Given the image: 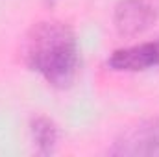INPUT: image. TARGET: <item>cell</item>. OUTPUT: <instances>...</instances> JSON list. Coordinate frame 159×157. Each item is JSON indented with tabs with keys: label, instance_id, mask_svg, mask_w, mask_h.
Segmentation results:
<instances>
[{
	"label": "cell",
	"instance_id": "obj_1",
	"mask_svg": "<svg viewBox=\"0 0 159 157\" xmlns=\"http://www.w3.org/2000/svg\"><path fill=\"white\" fill-rule=\"evenodd\" d=\"M26 63L56 87L69 85L78 67V46L72 30L56 20L35 24L24 48Z\"/></svg>",
	"mask_w": 159,
	"mask_h": 157
},
{
	"label": "cell",
	"instance_id": "obj_2",
	"mask_svg": "<svg viewBox=\"0 0 159 157\" xmlns=\"http://www.w3.org/2000/svg\"><path fill=\"white\" fill-rule=\"evenodd\" d=\"M113 155H152L159 154V120L141 122L122 133L115 142Z\"/></svg>",
	"mask_w": 159,
	"mask_h": 157
},
{
	"label": "cell",
	"instance_id": "obj_3",
	"mask_svg": "<svg viewBox=\"0 0 159 157\" xmlns=\"http://www.w3.org/2000/svg\"><path fill=\"white\" fill-rule=\"evenodd\" d=\"M157 17L148 0H122L115 9V28L124 37H135L146 32Z\"/></svg>",
	"mask_w": 159,
	"mask_h": 157
},
{
	"label": "cell",
	"instance_id": "obj_4",
	"mask_svg": "<svg viewBox=\"0 0 159 157\" xmlns=\"http://www.w3.org/2000/svg\"><path fill=\"white\" fill-rule=\"evenodd\" d=\"M107 63L115 70H144L148 67L159 65V39L154 43L117 50Z\"/></svg>",
	"mask_w": 159,
	"mask_h": 157
},
{
	"label": "cell",
	"instance_id": "obj_5",
	"mask_svg": "<svg viewBox=\"0 0 159 157\" xmlns=\"http://www.w3.org/2000/svg\"><path fill=\"white\" fill-rule=\"evenodd\" d=\"M32 133H34V141L37 142L41 154L48 155L54 152L56 148V141H57V129L54 126V122H50L48 118H37L32 124Z\"/></svg>",
	"mask_w": 159,
	"mask_h": 157
}]
</instances>
